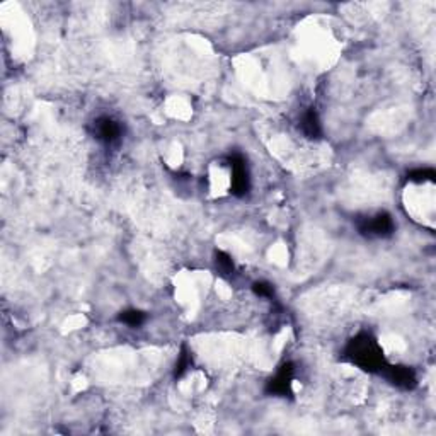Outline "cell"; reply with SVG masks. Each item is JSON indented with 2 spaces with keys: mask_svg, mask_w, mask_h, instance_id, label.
Returning <instances> with one entry per match:
<instances>
[{
  "mask_svg": "<svg viewBox=\"0 0 436 436\" xmlns=\"http://www.w3.org/2000/svg\"><path fill=\"white\" fill-rule=\"evenodd\" d=\"M345 358L355 367L370 371V373L382 371V368L385 367L382 346L370 332H360L348 342L345 349Z\"/></svg>",
  "mask_w": 436,
  "mask_h": 436,
  "instance_id": "obj_1",
  "label": "cell"
},
{
  "mask_svg": "<svg viewBox=\"0 0 436 436\" xmlns=\"http://www.w3.org/2000/svg\"><path fill=\"white\" fill-rule=\"evenodd\" d=\"M360 234L368 239H385L394 234V220L389 213L378 212L375 215L360 217L356 220Z\"/></svg>",
  "mask_w": 436,
  "mask_h": 436,
  "instance_id": "obj_2",
  "label": "cell"
},
{
  "mask_svg": "<svg viewBox=\"0 0 436 436\" xmlns=\"http://www.w3.org/2000/svg\"><path fill=\"white\" fill-rule=\"evenodd\" d=\"M230 166L232 177H230V188L235 196H246L251 189V177H249L248 164H246L244 157L241 153H234L228 160Z\"/></svg>",
  "mask_w": 436,
  "mask_h": 436,
  "instance_id": "obj_3",
  "label": "cell"
},
{
  "mask_svg": "<svg viewBox=\"0 0 436 436\" xmlns=\"http://www.w3.org/2000/svg\"><path fill=\"white\" fill-rule=\"evenodd\" d=\"M293 373H295V368L290 362L283 363L278 371L274 373V377L270 378L266 385V392L271 395H278V397H287L292 395V385H293Z\"/></svg>",
  "mask_w": 436,
  "mask_h": 436,
  "instance_id": "obj_4",
  "label": "cell"
},
{
  "mask_svg": "<svg viewBox=\"0 0 436 436\" xmlns=\"http://www.w3.org/2000/svg\"><path fill=\"white\" fill-rule=\"evenodd\" d=\"M92 133L98 138L99 142L106 145L118 144L121 140V135H123V128L118 123L114 118L111 116H99L98 120L92 123Z\"/></svg>",
  "mask_w": 436,
  "mask_h": 436,
  "instance_id": "obj_5",
  "label": "cell"
},
{
  "mask_svg": "<svg viewBox=\"0 0 436 436\" xmlns=\"http://www.w3.org/2000/svg\"><path fill=\"white\" fill-rule=\"evenodd\" d=\"M382 371H384L385 378H387L392 385L402 389V391H411V389L416 387L417 378L413 368L404 367V364H395V367H387V364H385V367L382 368Z\"/></svg>",
  "mask_w": 436,
  "mask_h": 436,
  "instance_id": "obj_6",
  "label": "cell"
},
{
  "mask_svg": "<svg viewBox=\"0 0 436 436\" xmlns=\"http://www.w3.org/2000/svg\"><path fill=\"white\" fill-rule=\"evenodd\" d=\"M300 130H302L303 137L310 138V140H317L323 137V123L314 108H309L300 118Z\"/></svg>",
  "mask_w": 436,
  "mask_h": 436,
  "instance_id": "obj_7",
  "label": "cell"
},
{
  "mask_svg": "<svg viewBox=\"0 0 436 436\" xmlns=\"http://www.w3.org/2000/svg\"><path fill=\"white\" fill-rule=\"evenodd\" d=\"M146 316L142 310H137V309H130V310H124V312L120 314V317H118V320L123 324H127V326L130 327H140L142 324L145 323Z\"/></svg>",
  "mask_w": 436,
  "mask_h": 436,
  "instance_id": "obj_8",
  "label": "cell"
},
{
  "mask_svg": "<svg viewBox=\"0 0 436 436\" xmlns=\"http://www.w3.org/2000/svg\"><path fill=\"white\" fill-rule=\"evenodd\" d=\"M215 263H217V268L220 270L221 274H225V276H232V274H234V271H235L234 261H232V257L228 256L227 252L217 251Z\"/></svg>",
  "mask_w": 436,
  "mask_h": 436,
  "instance_id": "obj_9",
  "label": "cell"
},
{
  "mask_svg": "<svg viewBox=\"0 0 436 436\" xmlns=\"http://www.w3.org/2000/svg\"><path fill=\"white\" fill-rule=\"evenodd\" d=\"M435 177H436V173L433 169H430V167L411 171V173L407 174V179H409L411 182H417V184H421V182H433Z\"/></svg>",
  "mask_w": 436,
  "mask_h": 436,
  "instance_id": "obj_10",
  "label": "cell"
},
{
  "mask_svg": "<svg viewBox=\"0 0 436 436\" xmlns=\"http://www.w3.org/2000/svg\"><path fill=\"white\" fill-rule=\"evenodd\" d=\"M252 290H254L256 295L261 296V298H273L274 295L273 285L268 283V281H256V283L252 285Z\"/></svg>",
  "mask_w": 436,
  "mask_h": 436,
  "instance_id": "obj_11",
  "label": "cell"
},
{
  "mask_svg": "<svg viewBox=\"0 0 436 436\" xmlns=\"http://www.w3.org/2000/svg\"><path fill=\"white\" fill-rule=\"evenodd\" d=\"M189 367H191V356H189V353L186 349H182L179 360L176 363V377H182Z\"/></svg>",
  "mask_w": 436,
  "mask_h": 436,
  "instance_id": "obj_12",
  "label": "cell"
}]
</instances>
